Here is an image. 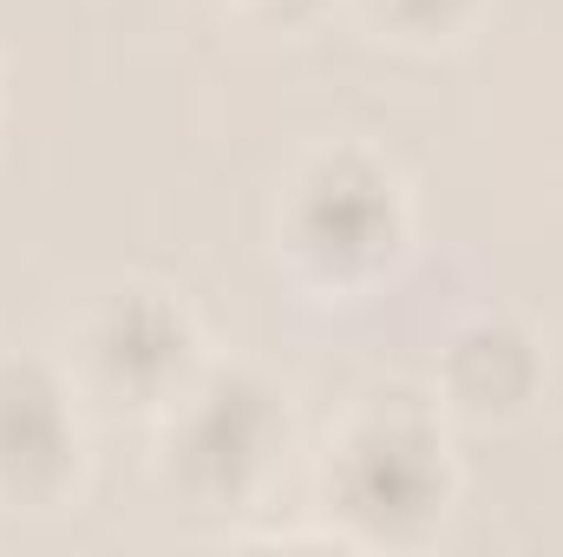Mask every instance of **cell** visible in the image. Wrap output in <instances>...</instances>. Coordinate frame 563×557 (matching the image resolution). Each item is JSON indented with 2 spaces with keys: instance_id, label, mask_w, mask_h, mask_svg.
I'll return each instance as SVG.
<instances>
[{
  "instance_id": "1",
  "label": "cell",
  "mask_w": 563,
  "mask_h": 557,
  "mask_svg": "<svg viewBox=\"0 0 563 557\" xmlns=\"http://www.w3.org/2000/svg\"><path fill=\"white\" fill-rule=\"evenodd\" d=\"M295 237L314 263L328 270H354V263H374L380 250H394V190L341 157V164H321L308 184H301V204H295Z\"/></svg>"
},
{
  "instance_id": "2",
  "label": "cell",
  "mask_w": 563,
  "mask_h": 557,
  "mask_svg": "<svg viewBox=\"0 0 563 557\" xmlns=\"http://www.w3.org/2000/svg\"><path fill=\"white\" fill-rule=\"evenodd\" d=\"M439 492V466H432V439L413 426H367L347 446V505L361 518H400V512H432Z\"/></svg>"
},
{
  "instance_id": "6",
  "label": "cell",
  "mask_w": 563,
  "mask_h": 557,
  "mask_svg": "<svg viewBox=\"0 0 563 557\" xmlns=\"http://www.w3.org/2000/svg\"><path fill=\"white\" fill-rule=\"evenodd\" d=\"M387 7H394L400 20H445L459 0H387Z\"/></svg>"
},
{
  "instance_id": "3",
  "label": "cell",
  "mask_w": 563,
  "mask_h": 557,
  "mask_svg": "<svg viewBox=\"0 0 563 557\" xmlns=\"http://www.w3.org/2000/svg\"><path fill=\"white\" fill-rule=\"evenodd\" d=\"M59 466H66V419L53 381L40 368H0V479L26 492Z\"/></svg>"
},
{
  "instance_id": "4",
  "label": "cell",
  "mask_w": 563,
  "mask_h": 557,
  "mask_svg": "<svg viewBox=\"0 0 563 557\" xmlns=\"http://www.w3.org/2000/svg\"><path fill=\"white\" fill-rule=\"evenodd\" d=\"M184 341H190L184 335V315H170L151 295H125L92 328V361L106 368L112 387H157L184 361Z\"/></svg>"
},
{
  "instance_id": "5",
  "label": "cell",
  "mask_w": 563,
  "mask_h": 557,
  "mask_svg": "<svg viewBox=\"0 0 563 557\" xmlns=\"http://www.w3.org/2000/svg\"><path fill=\"white\" fill-rule=\"evenodd\" d=\"M263 446H269V407L243 381H217L203 394V407L190 414V433H184V459L197 472H210L217 485L250 479L263 466Z\"/></svg>"
}]
</instances>
